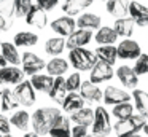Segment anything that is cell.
<instances>
[{
	"label": "cell",
	"mask_w": 148,
	"mask_h": 137,
	"mask_svg": "<svg viewBox=\"0 0 148 137\" xmlns=\"http://www.w3.org/2000/svg\"><path fill=\"white\" fill-rule=\"evenodd\" d=\"M62 116L61 108L56 107H42L30 115V124L34 127V132L38 136H45L49 132L51 126Z\"/></svg>",
	"instance_id": "cell-1"
},
{
	"label": "cell",
	"mask_w": 148,
	"mask_h": 137,
	"mask_svg": "<svg viewBox=\"0 0 148 137\" xmlns=\"http://www.w3.org/2000/svg\"><path fill=\"white\" fill-rule=\"evenodd\" d=\"M97 62V56L94 51H89L86 48H73L69 51V64L77 70H89Z\"/></svg>",
	"instance_id": "cell-2"
},
{
	"label": "cell",
	"mask_w": 148,
	"mask_h": 137,
	"mask_svg": "<svg viewBox=\"0 0 148 137\" xmlns=\"http://www.w3.org/2000/svg\"><path fill=\"white\" fill-rule=\"evenodd\" d=\"M145 124H147V118L137 113V115H131L126 120H118V123L115 124L113 129H115L116 137H129L132 134H137Z\"/></svg>",
	"instance_id": "cell-3"
},
{
	"label": "cell",
	"mask_w": 148,
	"mask_h": 137,
	"mask_svg": "<svg viewBox=\"0 0 148 137\" xmlns=\"http://www.w3.org/2000/svg\"><path fill=\"white\" fill-rule=\"evenodd\" d=\"M92 134H99V136H108L112 134L113 126L110 121V113L107 112L105 107H96L94 110V121H92Z\"/></svg>",
	"instance_id": "cell-4"
},
{
	"label": "cell",
	"mask_w": 148,
	"mask_h": 137,
	"mask_svg": "<svg viewBox=\"0 0 148 137\" xmlns=\"http://www.w3.org/2000/svg\"><path fill=\"white\" fill-rule=\"evenodd\" d=\"M14 97H16L18 104L24 105V107H32L37 102V94L35 89L32 88L30 81H21L19 85H16L14 88Z\"/></svg>",
	"instance_id": "cell-5"
},
{
	"label": "cell",
	"mask_w": 148,
	"mask_h": 137,
	"mask_svg": "<svg viewBox=\"0 0 148 137\" xmlns=\"http://www.w3.org/2000/svg\"><path fill=\"white\" fill-rule=\"evenodd\" d=\"M21 64H23L24 75H30V76L40 73L46 65V62L42 57H38L35 53H30V51H26V53L21 56Z\"/></svg>",
	"instance_id": "cell-6"
},
{
	"label": "cell",
	"mask_w": 148,
	"mask_h": 137,
	"mask_svg": "<svg viewBox=\"0 0 148 137\" xmlns=\"http://www.w3.org/2000/svg\"><path fill=\"white\" fill-rule=\"evenodd\" d=\"M113 75H115L113 65H110V64H107V62H102V61H97V62L94 64V67L91 69L89 81L94 83V85H99V83L112 80Z\"/></svg>",
	"instance_id": "cell-7"
},
{
	"label": "cell",
	"mask_w": 148,
	"mask_h": 137,
	"mask_svg": "<svg viewBox=\"0 0 148 137\" xmlns=\"http://www.w3.org/2000/svg\"><path fill=\"white\" fill-rule=\"evenodd\" d=\"M116 54H118V59L132 61V59H137V57L140 56L142 50H140V45L135 40L124 38V40L116 46Z\"/></svg>",
	"instance_id": "cell-8"
},
{
	"label": "cell",
	"mask_w": 148,
	"mask_h": 137,
	"mask_svg": "<svg viewBox=\"0 0 148 137\" xmlns=\"http://www.w3.org/2000/svg\"><path fill=\"white\" fill-rule=\"evenodd\" d=\"M92 40V30L88 29H78L73 30L65 40V48L73 50V48H84L89 41Z\"/></svg>",
	"instance_id": "cell-9"
},
{
	"label": "cell",
	"mask_w": 148,
	"mask_h": 137,
	"mask_svg": "<svg viewBox=\"0 0 148 137\" xmlns=\"http://www.w3.org/2000/svg\"><path fill=\"white\" fill-rule=\"evenodd\" d=\"M103 102L107 105H116V104H123V102H129L132 99V96L127 91L121 88H116V86H107L105 91L102 96Z\"/></svg>",
	"instance_id": "cell-10"
},
{
	"label": "cell",
	"mask_w": 148,
	"mask_h": 137,
	"mask_svg": "<svg viewBox=\"0 0 148 137\" xmlns=\"http://www.w3.org/2000/svg\"><path fill=\"white\" fill-rule=\"evenodd\" d=\"M75 27H77V24H75V19L72 16H62V18H58L51 22V29L59 37L64 38H67L75 30Z\"/></svg>",
	"instance_id": "cell-11"
},
{
	"label": "cell",
	"mask_w": 148,
	"mask_h": 137,
	"mask_svg": "<svg viewBox=\"0 0 148 137\" xmlns=\"http://www.w3.org/2000/svg\"><path fill=\"white\" fill-rule=\"evenodd\" d=\"M24 81V72L23 69H18L16 65H7L0 69V83L7 85H19Z\"/></svg>",
	"instance_id": "cell-12"
},
{
	"label": "cell",
	"mask_w": 148,
	"mask_h": 137,
	"mask_svg": "<svg viewBox=\"0 0 148 137\" xmlns=\"http://www.w3.org/2000/svg\"><path fill=\"white\" fill-rule=\"evenodd\" d=\"M129 16L140 27H148V8L140 2H129Z\"/></svg>",
	"instance_id": "cell-13"
},
{
	"label": "cell",
	"mask_w": 148,
	"mask_h": 137,
	"mask_svg": "<svg viewBox=\"0 0 148 137\" xmlns=\"http://www.w3.org/2000/svg\"><path fill=\"white\" fill-rule=\"evenodd\" d=\"M116 76L121 81V85L127 89H135L138 85V75L134 72V69L129 65H121L116 70Z\"/></svg>",
	"instance_id": "cell-14"
},
{
	"label": "cell",
	"mask_w": 148,
	"mask_h": 137,
	"mask_svg": "<svg viewBox=\"0 0 148 137\" xmlns=\"http://www.w3.org/2000/svg\"><path fill=\"white\" fill-rule=\"evenodd\" d=\"M26 22L32 27H37V29H43L46 27L48 24V16H46V11L42 10L40 6L34 5L30 8V11L26 14Z\"/></svg>",
	"instance_id": "cell-15"
},
{
	"label": "cell",
	"mask_w": 148,
	"mask_h": 137,
	"mask_svg": "<svg viewBox=\"0 0 148 137\" xmlns=\"http://www.w3.org/2000/svg\"><path fill=\"white\" fill-rule=\"evenodd\" d=\"M80 96L83 97L84 102H99V101H102L103 92L97 88V85H94V83H91L89 80H88V81L81 83Z\"/></svg>",
	"instance_id": "cell-16"
},
{
	"label": "cell",
	"mask_w": 148,
	"mask_h": 137,
	"mask_svg": "<svg viewBox=\"0 0 148 137\" xmlns=\"http://www.w3.org/2000/svg\"><path fill=\"white\" fill-rule=\"evenodd\" d=\"M67 86H65V78L64 76H54V81H53V86L49 89L48 96L49 99L56 102V104H62V101L67 96Z\"/></svg>",
	"instance_id": "cell-17"
},
{
	"label": "cell",
	"mask_w": 148,
	"mask_h": 137,
	"mask_svg": "<svg viewBox=\"0 0 148 137\" xmlns=\"http://www.w3.org/2000/svg\"><path fill=\"white\" fill-rule=\"evenodd\" d=\"M75 24L78 25V29H88V30H97L102 24L100 18L96 13H81L78 16V19L75 21Z\"/></svg>",
	"instance_id": "cell-18"
},
{
	"label": "cell",
	"mask_w": 148,
	"mask_h": 137,
	"mask_svg": "<svg viewBox=\"0 0 148 137\" xmlns=\"http://www.w3.org/2000/svg\"><path fill=\"white\" fill-rule=\"evenodd\" d=\"M94 3V0H65L62 5V11L67 16H75L80 14L83 10L89 8Z\"/></svg>",
	"instance_id": "cell-19"
},
{
	"label": "cell",
	"mask_w": 148,
	"mask_h": 137,
	"mask_svg": "<svg viewBox=\"0 0 148 137\" xmlns=\"http://www.w3.org/2000/svg\"><path fill=\"white\" fill-rule=\"evenodd\" d=\"M105 6L113 18H126L129 13V0H107Z\"/></svg>",
	"instance_id": "cell-20"
},
{
	"label": "cell",
	"mask_w": 148,
	"mask_h": 137,
	"mask_svg": "<svg viewBox=\"0 0 148 137\" xmlns=\"http://www.w3.org/2000/svg\"><path fill=\"white\" fill-rule=\"evenodd\" d=\"M69 120L73 121L75 124L89 127L91 124H92V121H94V110L89 108V107H83V108H80V110L73 112Z\"/></svg>",
	"instance_id": "cell-21"
},
{
	"label": "cell",
	"mask_w": 148,
	"mask_h": 137,
	"mask_svg": "<svg viewBox=\"0 0 148 137\" xmlns=\"http://www.w3.org/2000/svg\"><path fill=\"white\" fill-rule=\"evenodd\" d=\"M134 25L135 22L132 21L131 16H126V18H118L115 21V25H113V30L116 32L118 37H124V38H129L132 34H134Z\"/></svg>",
	"instance_id": "cell-22"
},
{
	"label": "cell",
	"mask_w": 148,
	"mask_h": 137,
	"mask_svg": "<svg viewBox=\"0 0 148 137\" xmlns=\"http://www.w3.org/2000/svg\"><path fill=\"white\" fill-rule=\"evenodd\" d=\"M37 43H38V35L29 30L18 32L13 38V45L16 48H30V46H35Z\"/></svg>",
	"instance_id": "cell-23"
},
{
	"label": "cell",
	"mask_w": 148,
	"mask_h": 137,
	"mask_svg": "<svg viewBox=\"0 0 148 137\" xmlns=\"http://www.w3.org/2000/svg\"><path fill=\"white\" fill-rule=\"evenodd\" d=\"M97 61H102V62H107L110 65H115V62L118 61V54H116V48L113 45H99L96 51Z\"/></svg>",
	"instance_id": "cell-24"
},
{
	"label": "cell",
	"mask_w": 148,
	"mask_h": 137,
	"mask_svg": "<svg viewBox=\"0 0 148 137\" xmlns=\"http://www.w3.org/2000/svg\"><path fill=\"white\" fill-rule=\"evenodd\" d=\"M29 81H30V85H32V88L35 89V91L46 92V94H48L51 86H53V81H54V76L37 73V75H32V78H30Z\"/></svg>",
	"instance_id": "cell-25"
},
{
	"label": "cell",
	"mask_w": 148,
	"mask_h": 137,
	"mask_svg": "<svg viewBox=\"0 0 148 137\" xmlns=\"http://www.w3.org/2000/svg\"><path fill=\"white\" fill-rule=\"evenodd\" d=\"M45 70L51 76H62L69 70V61L62 59V57H53L49 62H46Z\"/></svg>",
	"instance_id": "cell-26"
},
{
	"label": "cell",
	"mask_w": 148,
	"mask_h": 137,
	"mask_svg": "<svg viewBox=\"0 0 148 137\" xmlns=\"http://www.w3.org/2000/svg\"><path fill=\"white\" fill-rule=\"evenodd\" d=\"M62 110L64 112H69V113H73V112L80 110V108L84 107V101L80 94L77 92H67L65 99L62 101Z\"/></svg>",
	"instance_id": "cell-27"
},
{
	"label": "cell",
	"mask_w": 148,
	"mask_h": 137,
	"mask_svg": "<svg viewBox=\"0 0 148 137\" xmlns=\"http://www.w3.org/2000/svg\"><path fill=\"white\" fill-rule=\"evenodd\" d=\"M0 50H2L0 54L5 57L7 62H10L11 65H18V64H21V54H19L18 48L14 46L13 43H10V41H2Z\"/></svg>",
	"instance_id": "cell-28"
},
{
	"label": "cell",
	"mask_w": 148,
	"mask_h": 137,
	"mask_svg": "<svg viewBox=\"0 0 148 137\" xmlns=\"http://www.w3.org/2000/svg\"><path fill=\"white\" fill-rule=\"evenodd\" d=\"M70 131H72L70 120L62 115V116L51 126V129H49L48 134L51 137H70Z\"/></svg>",
	"instance_id": "cell-29"
},
{
	"label": "cell",
	"mask_w": 148,
	"mask_h": 137,
	"mask_svg": "<svg viewBox=\"0 0 148 137\" xmlns=\"http://www.w3.org/2000/svg\"><path fill=\"white\" fill-rule=\"evenodd\" d=\"M132 99H134V107L137 108V112L142 115V116L148 118V92L143 91V89H134L132 92Z\"/></svg>",
	"instance_id": "cell-30"
},
{
	"label": "cell",
	"mask_w": 148,
	"mask_h": 137,
	"mask_svg": "<svg viewBox=\"0 0 148 137\" xmlns=\"http://www.w3.org/2000/svg\"><path fill=\"white\" fill-rule=\"evenodd\" d=\"M18 107H19V104L14 97V92L8 88L2 89L0 91V108H2V112H13Z\"/></svg>",
	"instance_id": "cell-31"
},
{
	"label": "cell",
	"mask_w": 148,
	"mask_h": 137,
	"mask_svg": "<svg viewBox=\"0 0 148 137\" xmlns=\"http://www.w3.org/2000/svg\"><path fill=\"white\" fill-rule=\"evenodd\" d=\"M96 41L99 45H112V43H116L118 40V35L116 32L113 30V27H108V25H100L97 29V34H96Z\"/></svg>",
	"instance_id": "cell-32"
},
{
	"label": "cell",
	"mask_w": 148,
	"mask_h": 137,
	"mask_svg": "<svg viewBox=\"0 0 148 137\" xmlns=\"http://www.w3.org/2000/svg\"><path fill=\"white\" fill-rule=\"evenodd\" d=\"M8 121H10V124H13L16 129L26 131L27 132V127H29V124H30V115L27 113L26 110H16L11 115V118H8Z\"/></svg>",
	"instance_id": "cell-33"
},
{
	"label": "cell",
	"mask_w": 148,
	"mask_h": 137,
	"mask_svg": "<svg viewBox=\"0 0 148 137\" xmlns=\"http://www.w3.org/2000/svg\"><path fill=\"white\" fill-rule=\"evenodd\" d=\"M65 50V38L64 37H53L48 38L45 43V53L49 56H58Z\"/></svg>",
	"instance_id": "cell-34"
},
{
	"label": "cell",
	"mask_w": 148,
	"mask_h": 137,
	"mask_svg": "<svg viewBox=\"0 0 148 137\" xmlns=\"http://www.w3.org/2000/svg\"><path fill=\"white\" fill-rule=\"evenodd\" d=\"M0 16L5 19L7 27L10 29L14 21V0H0Z\"/></svg>",
	"instance_id": "cell-35"
},
{
	"label": "cell",
	"mask_w": 148,
	"mask_h": 137,
	"mask_svg": "<svg viewBox=\"0 0 148 137\" xmlns=\"http://www.w3.org/2000/svg\"><path fill=\"white\" fill-rule=\"evenodd\" d=\"M112 115L116 120H126L131 115H134V105L131 102H123V104H116L112 110Z\"/></svg>",
	"instance_id": "cell-36"
},
{
	"label": "cell",
	"mask_w": 148,
	"mask_h": 137,
	"mask_svg": "<svg viewBox=\"0 0 148 137\" xmlns=\"http://www.w3.org/2000/svg\"><path fill=\"white\" fill-rule=\"evenodd\" d=\"M32 0H14V16L26 18V14L32 8Z\"/></svg>",
	"instance_id": "cell-37"
},
{
	"label": "cell",
	"mask_w": 148,
	"mask_h": 137,
	"mask_svg": "<svg viewBox=\"0 0 148 137\" xmlns=\"http://www.w3.org/2000/svg\"><path fill=\"white\" fill-rule=\"evenodd\" d=\"M81 76H80V73L78 72H75V73H72L69 78H65V86H67V91L69 92H77V91H80V88H81Z\"/></svg>",
	"instance_id": "cell-38"
},
{
	"label": "cell",
	"mask_w": 148,
	"mask_h": 137,
	"mask_svg": "<svg viewBox=\"0 0 148 137\" xmlns=\"http://www.w3.org/2000/svg\"><path fill=\"white\" fill-rule=\"evenodd\" d=\"M137 75H147L148 73V54H140L135 59V65L132 67Z\"/></svg>",
	"instance_id": "cell-39"
},
{
	"label": "cell",
	"mask_w": 148,
	"mask_h": 137,
	"mask_svg": "<svg viewBox=\"0 0 148 137\" xmlns=\"http://www.w3.org/2000/svg\"><path fill=\"white\" fill-rule=\"evenodd\" d=\"M58 3H59V0H37V6H40L45 11H51Z\"/></svg>",
	"instance_id": "cell-40"
},
{
	"label": "cell",
	"mask_w": 148,
	"mask_h": 137,
	"mask_svg": "<svg viewBox=\"0 0 148 137\" xmlns=\"http://www.w3.org/2000/svg\"><path fill=\"white\" fill-rule=\"evenodd\" d=\"M86 136H88V127L86 126L75 124L70 131V137H86Z\"/></svg>",
	"instance_id": "cell-41"
},
{
	"label": "cell",
	"mask_w": 148,
	"mask_h": 137,
	"mask_svg": "<svg viewBox=\"0 0 148 137\" xmlns=\"http://www.w3.org/2000/svg\"><path fill=\"white\" fill-rule=\"evenodd\" d=\"M10 121H8V118H5L3 115H0V134H10Z\"/></svg>",
	"instance_id": "cell-42"
},
{
	"label": "cell",
	"mask_w": 148,
	"mask_h": 137,
	"mask_svg": "<svg viewBox=\"0 0 148 137\" xmlns=\"http://www.w3.org/2000/svg\"><path fill=\"white\" fill-rule=\"evenodd\" d=\"M5 30H8V27H7V22H5V19L0 16V32H5Z\"/></svg>",
	"instance_id": "cell-43"
},
{
	"label": "cell",
	"mask_w": 148,
	"mask_h": 137,
	"mask_svg": "<svg viewBox=\"0 0 148 137\" xmlns=\"http://www.w3.org/2000/svg\"><path fill=\"white\" fill-rule=\"evenodd\" d=\"M7 61H5V57L2 56V54H0V69H2V67H7Z\"/></svg>",
	"instance_id": "cell-44"
},
{
	"label": "cell",
	"mask_w": 148,
	"mask_h": 137,
	"mask_svg": "<svg viewBox=\"0 0 148 137\" xmlns=\"http://www.w3.org/2000/svg\"><path fill=\"white\" fill-rule=\"evenodd\" d=\"M23 137H40V136H38V134H35V132H26Z\"/></svg>",
	"instance_id": "cell-45"
},
{
	"label": "cell",
	"mask_w": 148,
	"mask_h": 137,
	"mask_svg": "<svg viewBox=\"0 0 148 137\" xmlns=\"http://www.w3.org/2000/svg\"><path fill=\"white\" fill-rule=\"evenodd\" d=\"M142 131H143V132H145V136L148 137V124H145V126L142 127Z\"/></svg>",
	"instance_id": "cell-46"
},
{
	"label": "cell",
	"mask_w": 148,
	"mask_h": 137,
	"mask_svg": "<svg viewBox=\"0 0 148 137\" xmlns=\"http://www.w3.org/2000/svg\"><path fill=\"white\" fill-rule=\"evenodd\" d=\"M86 137H107V136H99V134H88Z\"/></svg>",
	"instance_id": "cell-47"
},
{
	"label": "cell",
	"mask_w": 148,
	"mask_h": 137,
	"mask_svg": "<svg viewBox=\"0 0 148 137\" xmlns=\"http://www.w3.org/2000/svg\"><path fill=\"white\" fill-rule=\"evenodd\" d=\"M129 137H142V136H138V134H132V136H129Z\"/></svg>",
	"instance_id": "cell-48"
},
{
	"label": "cell",
	"mask_w": 148,
	"mask_h": 137,
	"mask_svg": "<svg viewBox=\"0 0 148 137\" xmlns=\"http://www.w3.org/2000/svg\"><path fill=\"white\" fill-rule=\"evenodd\" d=\"M3 137H13V136H10V134H5V136Z\"/></svg>",
	"instance_id": "cell-49"
},
{
	"label": "cell",
	"mask_w": 148,
	"mask_h": 137,
	"mask_svg": "<svg viewBox=\"0 0 148 137\" xmlns=\"http://www.w3.org/2000/svg\"><path fill=\"white\" fill-rule=\"evenodd\" d=\"M0 137H3V136H2V134H0Z\"/></svg>",
	"instance_id": "cell-50"
},
{
	"label": "cell",
	"mask_w": 148,
	"mask_h": 137,
	"mask_svg": "<svg viewBox=\"0 0 148 137\" xmlns=\"http://www.w3.org/2000/svg\"><path fill=\"white\" fill-rule=\"evenodd\" d=\"M0 45H2V41H0Z\"/></svg>",
	"instance_id": "cell-51"
}]
</instances>
